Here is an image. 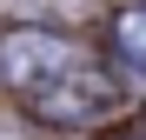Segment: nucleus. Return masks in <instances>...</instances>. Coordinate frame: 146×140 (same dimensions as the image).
I'll list each match as a JSON object with an SVG mask.
<instances>
[{"instance_id": "f257e3e1", "label": "nucleus", "mask_w": 146, "mask_h": 140, "mask_svg": "<svg viewBox=\"0 0 146 140\" xmlns=\"http://www.w3.org/2000/svg\"><path fill=\"white\" fill-rule=\"evenodd\" d=\"M80 67V54H73V40L53 33V27H33V20H20V27L0 33V87H13V93H33L40 87H53L60 74H73Z\"/></svg>"}, {"instance_id": "7ed1b4c3", "label": "nucleus", "mask_w": 146, "mask_h": 140, "mask_svg": "<svg viewBox=\"0 0 146 140\" xmlns=\"http://www.w3.org/2000/svg\"><path fill=\"white\" fill-rule=\"evenodd\" d=\"M113 33H119V54H126V60L139 67V74H146V7H126Z\"/></svg>"}, {"instance_id": "f03ea898", "label": "nucleus", "mask_w": 146, "mask_h": 140, "mask_svg": "<svg viewBox=\"0 0 146 140\" xmlns=\"http://www.w3.org/2000/svg\"><path fill=\"white\" fill-rule=\"evenodd\" d=\"M33 113H46L53 127H93V120H106V113H113V87L73 67V74H60L53 87L33 93Z\"/></svg>"}]
</instances>
